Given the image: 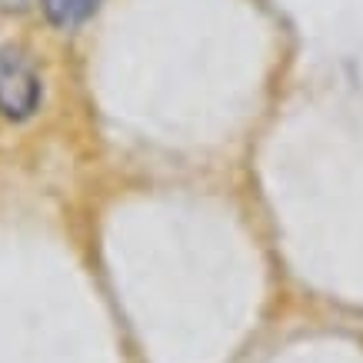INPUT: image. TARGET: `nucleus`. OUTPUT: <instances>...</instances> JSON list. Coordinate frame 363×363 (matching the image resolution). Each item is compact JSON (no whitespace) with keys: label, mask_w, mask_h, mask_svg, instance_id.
<instances>
[{"label":"nucleus","mask_w":363,"mask_h":363,"mask_svg":"<svg viewBox=\"0 0 363 363\" xmlns=\"http://www.w3.org/2000/svg\"><path fill=\"white\" fill-rule=\"evenodd\" d=\"M40 104V77L23 47H0V113L7 121H27Z\"/></svg>","instance_id":"nucleus-1"},{"label":"nucleus","mask_w":363,"mask_h":363,"mask_svg":"<svg viewBox=\"0 0 363 363\" xmlns=\"http://www.w3.org/2000/svg\"><path fill=\"white\" fill-rule=\"evenodd\" d=\"M44 4L47 21L57 27H77L97 11L100 0H40Z\"/></svg>","instance_id":"nucleus-2"},{"label":"nucleus","mask_w":363,"mask_h":363,"mask_svg":"<svg viewBox=\"0 0 363 363\" xmlns=\"http://www.w3.org/2000/svg\"><path fill=\"white\" fill-rule=\"evenodd\" d=\"M30 4L33 0H0V7H4V11H27Z\"/></svg>","instance_id":"nucleus-3"}]
</instances>
